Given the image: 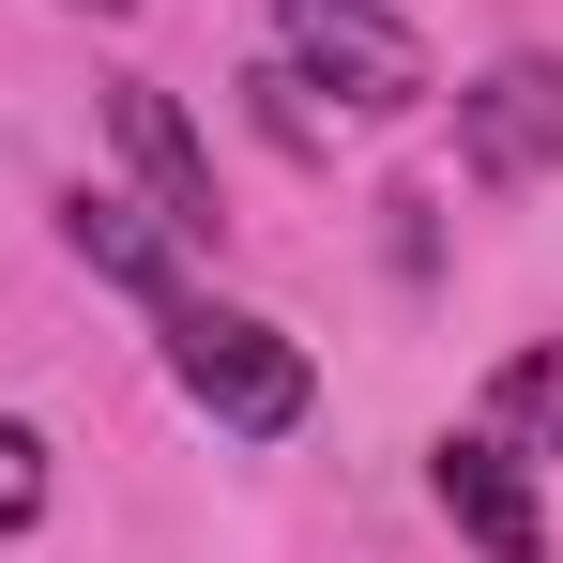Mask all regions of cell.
I'll list each match as a JSON object with an SVG mask.
<instances>
[{"label": "cell", "instance_id": "obj_8", "mask_svg": "<svg viewBox=\"0 0 563 563\" xmlns=\"http://www.w3.org/2000/svg\"><path fill=\"white\" fill-rule=\"evenodd\" d=\"M31 503H46V442H31V427H0V533H15Z\"/></svg>", "mask_w": 563, "mask_h": 563}, {"label": "cell", "instance_id": "obj_3", "mask_svg": "<svg viewBox=\"0 0 563 563\" xmlns=\"http://www.w3.org/2000/svg\"><path fill=\"white\" fill-rule=\"evenodd\" d=\"M457 168L472 184H533L563 168V62H487L457 92Z\"/></svg>", "mask_w": 563, "mask_h": 563}, {"label": "cell", "instance_id": "obj_6", "mask_svg": "<svg viewBox=\"0 0 563 563\" xmlns=\"http://www.w3.org/2000/svg\"><path fill=\"white\" fill-rule=\"evenodd\" d=\"M62 244H77L107 289H137L153 320L184 305V244H168V213H137V198H92V184H77V198H62Z\"/></svg>", "mask_w": 563, "mask_h": 563}, {"label": "cell", "instance_id": "obj_5", "mask_svg": "<svg viewBox=\"0 0 563 563\" xmlns=\"http://www.w3.org/2000/svg\"><path fill=\"white\" fill-rule=\"evenodd\" d=\"M427 487H442V518H457L487 563H549V518H533V487H518V457H503L487 427H457V442L427 457Z\"/></svg>", "mask_w": 563, "mask_h": 563}, {"label": "cell", "instance_id": "obj_4", "mask_svg": "<svg viewBox=\"0 0 563 563\" xmlns=\"http://www.w3.org/2000/svg\"><path fill=\"white\" fill-rule=\"evenodd\" d=\"M107 137H122V168L153 184L168 244H213V229H229V198H213V153H198V122L153 92V77H122V92H107Z\"/></svg>", "mask_w": 563, "mask_h": 563}, {"label": "cell", "instance_id": "obj_2", "mask_svg": "<svg viewBox=\"0 0 563 563\" xmlns=\"http://www.w3.org/2000/svg\"><path fill=\"white\" fill-rule=\"evenodd\" d=\"M275 46H289V77L305 92H335V107H427V46H411V15H380V0H275Z\"/></svg>", "mask_w": 563, "mask_h": 563}, {"label": "cell", "instance_id": "obj_1", "mask_svg": "<svg viewBox=\"0 0 563 563\" xmlns=\"http://www.w3.org/2000/svg\"><path fill=\"white\" fill-rule=\"evenodd\" d=\"M168 380H184V396L229 427V442H289V427H305V396H320V380H305V351H289L275 320L198 305V289L168 305Z\"/></svg>", "mask_w": 563, "mask_h": 563}, {"label": "cell", "instance_id": "obj_9", "mask_svg": "<svg viewBox=\"0 0 563 563\" xmlns=\"http://www.w3.org/2000/svg\"><path fill=\"white\" fill-rule=\"evenodd\" d=\"M77 15H137V0H77Z\"/></svg>", "mask_w": 563, "mask_h": 563}, {"label": "cell", "instance_id": "obj_7", "mask_svg": "<svg viewBox=\"0 0 563 563\" xmlns=\"http://www.w3.org/2000/svg\"><path fill=\"white\" fill-rule=\"evenodd\" d=\"M472 427H487L503 457H549V442H563V335H549V351H518V366L487 380V411H472Z\"/></svg>", "mask_w": 563, "mask_h": 563}]
</instances>
